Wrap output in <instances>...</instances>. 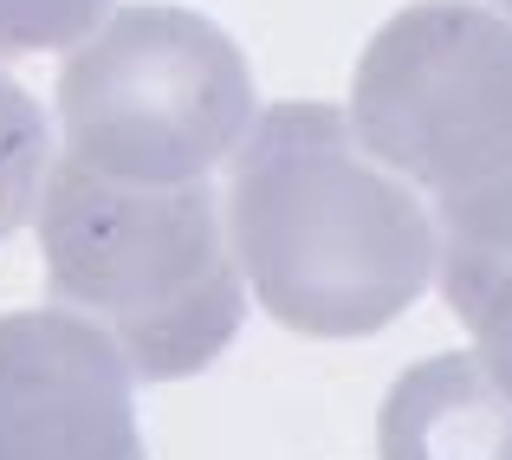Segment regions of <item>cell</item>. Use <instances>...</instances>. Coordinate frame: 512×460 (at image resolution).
Instances as JSON below:
<instances>
[{"instance_id": "6da1fadb", "label": "cell", "mask_w": 512, "mask_h": 460, "mask_svg": "<svg viewBox=\"0 0 512 460\" xmlns=\"http://www.w3.org/2000/svg\"><path fill=\"white\" fill-rule=\"evenodd\" d=\"M227 240L286 331L370 337L435 279L441 227L389 182L338 104H273L234 143Z\"/></svg>"}, {"instance_id": "7a4b0ae2", "label": "cell", "mask_w": 512, "mask_h": 460, "mask_svg": "<svg viewBox=\"0 0 512 460\" xmlns=\"http://www.w3.org/2000/svg\"><path fill=\"white\" fill-rule=\"evenodd\" d=\"M39 253L52 299L91 311L150 383L208 370L247 318L208 182H117L59 156L39 201Z\"/></svg>"}, {"instance_id": "3957f363", "label": "cell", "mask_w": 512, "mask_h": 460, "mask_svg": "<svg viewBox=\"0 0 512 460\" xmlns=\"http://www.w3.org/2000/svg\"><path fill=\"white\" fill-rule=\"evenodd\" d=\"M363 150L422 188L441 266L512 260V20L480 0H415L357 59Z\"/></svg>"}, {"instance_id": "277c9868", "label": "cell", "mask_w": 512, "mask_h": 460, "mask_svg": "<svg viewBox=\"0 0 512 460\" xmlns=\"http://www.w3.org/2000/svg\"><path fill=\"white\" fill-rule=\"evenodd\" d=\"M65 156L117 182H201L253 130V72L188 7H117L59 72Z\"/></svg>"}, {"instance_id": "5b68a950", "label": "cell", "mask_w": 512, "mask_h": 460, "mask_svg": "<svg viewBox=\"0 0 512 460\" xmlns=\"http://www.w3.org/2000/svg\"><path fill=\"white\" fill-rule=\"evenodd\" d=\"M0 460H143L130 363L72 311L0 318Z\"/></svg>"}, {"instance_id": "8992f818", "label": "cell", "mask_w": 512, "mask_h": 460, "mask_svg": "<svg viewBox=\"0 0 512 460\" xmlns=\"http://www.w3.org/2000/svg\"><path fill=\"white\" fill-rule=\"evenodd\" d=\"M376 460H512V396L461 350L402 370L376 415Z\"/></svg>"}, {"instance_id": "52a82bcc", "label": "cell", "mask_w": 512, "mask_h": 460, "mask_svg": "<svg viewBox=\"0 0 512 460\" xmlns=\"http://www.w3.org/2000/svg\"><path fill=\"white\" fill-rule=\"evenodd\" d=\"M46 175H52L46 111L33 104V91H20L0 72V240L33 214V201L46 195Z\"/></svg>"}, {"instance_id": "ba28073f", "label": "cell", "mask_w": 512, "mask_h": 460, "mask_svg": "<svg viewBox=\"0 0 512 460\" xmlns=\"http://www.w3.org/2000/svg\"><path fill=\"white\" fill-rule=\"evenodd\" d=\"M454 318L474 331L480 363L493 370V383L512 396V260L500 266H441Z\"/></svg>"}, {"instance_id": "9c48e42d", "label": "cell", "mask_w": 512, "mask_h": 460, "mask_svg": "<svg viewBox=\"0 0 512 460\" xmlns=\"http://www.w3.org/2000/svg\"><path fill=\"white\" fill-rule=\"evenodd\" d=\"M104 13H111V0H0V59L91 39Z\"/></svg>"}, {"instance_id": "30bf717a", "label": "cell", "mask_w": 512, "mask_h": 460, "mask_svg": "<svg viewBox=\"0 0 512 460\" xmlns=\"http://www.w3.org/2000/svg\"><path fill=\"white\" fill-rule=\"evenodd\" d=\"M500 7H506V13H512V0H500Z\"/></svg>"}]
</instances>
